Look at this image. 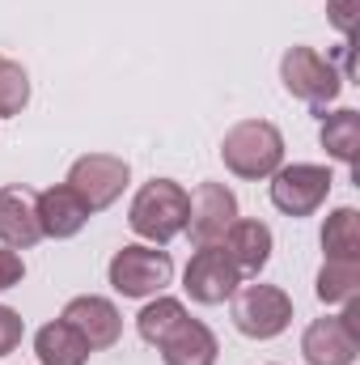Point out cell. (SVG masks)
<instances>
[{
    "instance_id": "10",
    "label": "cell",
    "mask_w": 360,
    "mask_h": 365,
    "mask_svg": "<svg viewBox=\"0 0 360 365\" xmlns=\"http://www.w3.org/2000/svg\"><path fill=\"white\" fill-rule=\"evenodd\" d=\"M60 319H64L85 344H90V353L115 349L119 336H123V314L115 310L110 297H97V293H81V297H73V302L64 306Z\"/></svg>"
},
{
    "instance_id": "2",
    "label": "cell",
    "mask_w": 360,
    "mask_h": 365,
    "mask_svg": "<svg viewBox=\"0 0 360 365\" xmlns=\"http://www.w3.org/2000/svg\"><path fill=\"white\" fill-rule=\"evenodd\" d=\"M221 162L238 179H250V182L271 179L284 166V136H280V128L268 123V119H242V123H233L225 132Z\"/></svg>"
},
{
    "instance_id": "20",
    "label": "cell",
    "mask_w": 360,
    "mask_h": 365,
    "mask_svg": "<svg viewBox=\"0 0 360 365\" xmlns=\"http://www.w3.org/2000/svg\"><path fill=\"white\" fill-rule=\"evenodd\" d=\"M322 306H344L360 293V264H344V259H327L318 268V284H314Z\"/></svg>"
},
{
    "instance_id": "3",
    "label": "cell",
    "mask_w": 360,
    "mask_h": 365,
    "mask_svg": "<svg viewBox=\"0 0 360 365\" xmlns=\"http://www.w3.org/2000/svg\"><path fill=\"white\" fill-rule=\"evenodd\" d=\"M280 81H284V90L292 93V98L309 102L318 115H327V102H335L339 90H344V73L335 68V60H327L322 51H314L305 43H297V47L284 51Z\"/></svg>"
},
{
    "instance_id": "4",
    "label": "cell",
    "mask_w": 360,
    "mask_h": 365,
    "mask_svg": "<svg viewBox=\"0 0 360 365\" xmlns=\"http://www.w3.org/2000/svg\"><path fill=\"white\" fill-rule=\"evenodd\" d=\"M106 280H110V289L119 297H136V302L140 297H157L174 280V259H170V251H162L153 242L149 247L132 242V247L115 251V259L106 268Z\"/></svg>"
},
{
    "instance_id": "22",
    "label": "cell",
    "mask_w": 360,
    "mask_h": 365,
    "mask_svg": "<svg viewBox=\"0 0 360 365\" xmlns=\"http://www.w3.org/2000/svg\"><path fill=\"white\" fill-rule=\"evenodd\" d=\"M356 9L360 0H327V17L344 34V43H352V34H356Z\"/></svg>"
},
{
    "instance_id": "17",
    "label": "cell",
    "mask_w": 360,
    "mask_h": 365,
    "mask_svg": "<svg viewBox=\"0 0 360 365\" xmlns=\"http://www.w3.org/2000/svg\"><path fill=\"white\" fill-rule=\"evenodd\" d=\"M318 119H322L318 140H322L327 158H335V162H344V166H356V158H360V110L339 106L335 115H318Z\"/></svg>"
},
{
    "instance_id": "16",
    "label": "cell",
    "mask_w": 360,
    "mask_h": 365,
    "mask_svg": "<svg viewBox=\"0 0 360 365\" xmlns=\"http://www.w3.org/2000/svg\"><path fill=\"white\" fill-rule=\"evenodd\" d=\"M34 357H38V365H85L90 344L64 319H55V323H43L34 331Z\"/></svg>"
},
{
    "instance_id": "19",
    "label": "cell",
    "mask_w": 360,
    "mask_h": 365,
    "mask_svg": "<svg viewBox=\"0 0 360 365\" xmlns=\"http://www.w3.org/2000/svg\"><path fill=\"white\" fill-rule=\"evenodd\" d=\"M182 319H186V306H182L179 297H162V293H157V297L136 314V331H140V340H144V344H153V349H157V344L179 327Z\"/></svg>"
},
{
    "instance_id": "23",
    "label": "cell",
    "mask_w": 360,
    "mask_h": 365,
    "mask_svg": "<svg viewBox=\"0 0 360 365\" xmlns=\"http://www.w3.org/2000/svg\"><path fill=\"white\" fill-rule=\"evenodd\" d=\"M21 336H26L21 314H17L13 306H0V357H9V353L21 344Z\"/></svg>"
},
{
    "instance_id": "21",
    "label": "cell",
    "mask_w": 360,
    "mask_h": 365,
    "mask_svg": "<svg viewBox=\"0 0 360 365\" xmlns=\"http://www.w3.org/2000/svg\"><path fill=\"white\" fill-rule=\"evenodd\" d=\"M26 102H30V77H26V68L17 60L0 56V119L21 115Z\"/></svg>"
},
{
    "instance_id": "18",
    "label": "cell",
    "mask_w": 360,
    "mask_h": 365,
    "mask_svg": "<svg viewBox=\"0 0 360 365\" xmlns=\"http://www.w3.org/2000/svg\"><path fill=\"white\" fill-rule=\"evenodd\" d=\"M322 251L327 259L360 264V212L356 208H335L322 225Z\"/></svg>"
},
{
    "instance_id": "9",
    "label": "cell",
    "mask_w": 360,
    "mask_h": 365,
    "mask_svg": "<svg viewBox=\"0 0 360 365\" xmlns=\"http://www.w3.org/2000/svg\"><path fill=\"white\" fill-rule=\"evenodd\" d=\"M238 221V195L225 182H199L191 191V208H186V230L195 247H216L229 225Z\"/></svg>"
},
{
    "instance_id": "24",
    "label": "cell",
    "mask_w": 360,
    "mask_h": 365,
    "mask_svg": "<svg viewBox=\"0 0 360 365\" xmlns=\"http://www.w3.org/2000/svg\"><path fill=\"white\" fill-rule=\"evenodd\" d=\"M21 276H26L21 255H17L13 247H0V293H4V289H17V284H21Z\"/></svg>"
},
{
    "instance_id": "14",
    "label": "cell",
    "mask_w": 360,
    "mask_h": 365,
    "mask_svg": "<svg viewBox=\"0 0 360 365\" xmlns=\"http://www.w3.org/2000/svg\"><path fill=\"white\" fill-rule=\"evenodd\" d=\"M221 247H225V255L233 259V268H238L242 276H259L263 268H268L275 238H271V230L263 225V221L238 217V221L229 225V234L221 238Z\"/></svg>"
},
{
    "instance_id": "1",
    "label": "cell",
    "mask_w": 360,
    "mask_h": 365,
    "mask_svg": "<svg viewBox=\"0 0 360 365\" xmlns=\"http://www.w3.org/2000/svg\"><path fill=\"white\" fill-rule=\"evenodd\" d=\"M186 208H191V191H186L182 182L153 179L132 195L127 225H132V234H140L144 242L166 247L170 238H179L182 230H186Z\"/></svg>"
},
{
    "instance_id": "15",
    "label": "cell",
    "mask_w": 360,
    "mask_h": 365,
    "mask_svg": "<svg viewBox=\"0 0 360 365\" xmlns=\"http://www.w3.org/2000/svg\"><path fill=\"white\" fill-rule=\"evenodd\" d=\"M157 353H162L166 365H216L221 344H216V336H212L208 323H199V319L186 314L179 327L157 344Z\"/></svg>"
},
{
    "instance_id": "11",
    "label": "cell",
    "mask_w": 360,
    "mask_h": 365,
    "mask_svg": "<svg viewBox=\"0 0 360 365\" xmlns=\"http://www.w3.org/2000/svg\"><path fill=\"white\" fill-rule=\"evenodd\" d=\"M38 191L21 187V182H4L0 187V247H34L43 238L38 230Z\"/></svg>"
},
{
    "instance_id": "13",
    "label": "cell",
    "mask_w": 360,
    "mask_h": 365,
    "mask_svg": "<svg viewBox=\"0 0 360 365\" xmlns=\"http://www.w3.org/2000/svg\"><path fill=\"white\" fill-rule=\"evenodd\" d=\"M301 357H305V365H356L360 344L344 331L339 314H327V319H314L305 327Z\"/></svg>"
},
{
    "instance_id": "8",
    "label": "cell",
    "mask_w": 360,
    "mask_h": 365,
    "mask_svg": "<svg viewBox=\"0 0 360 365\" xmlns=\"http://www.w3.org/2000/svg\"><path fill=\"white\" fill-rule=\"evenodd\" d=\"M127 179H132V166H127L123 158H115V153H85V158H77L73 170H68V187L85 200L90 212L110 208V204L123 195Z\"/></svg>"
},
{
    "instance_id": "12",
    "label": "cell",
    "mask_w": 360,
    "mask_h": 365,
    "mask_svg": "<svg viewBox=\"0 0 360 365\" xmlns=\"http://www.w3.org/2000/svg\"><path fill=\"white\" fill-rule=\"evenodd\" d=\"M34 204H38V230H43V238H55V242L77 238V234L85 230V221L93 217L90 208H85V200H81L68 182L38 191Z\"/></svg>"
},
{
    "instance_id": "6",
    "label": "cell",
    "mask_w": 360,
    "mask_h": 365,
    "mask_svg": "<svg viewBox=\"0 0 360 365\" xmlns=\"http://www.w3.org/2000/svg\"><path fill=\"white\" fill-rule=\"evenodd\" d=\"M331 170L327 166H314V162H292V166H280L271 175V204L284 212V217H309L327 204L331 195Z\"/></svg>"
},
{
    "instance_id": "7",
    "label": "cell",
    "mask_w": 360,
    "mask_h": 365,
    "mask_svg": "<svg viewBox=\"0 0 360 365\" xmlns=\"http://www.w3.org/2000/svg\"><path fill=\"white\" fill-rule=\"evenodd\" d=\"M242 284V272L233 268V259L225 255V247H199L191 259H186V272H182V289L191 302L199 306H221L238 293Z\"/></svg>"
},
{
    "instance_id": "5",
    "label": "cell",
    "mask_w": 360,
    "mask_h": 365,
    "mask_svg": "<svg viewBox=\"0 0 360 365\" xmlns=\"http://www.w3.org/2000/svg\"><path fill=\"white\" fill-rule=\"evenodd\" d=\"M229 314L246 340H275L292 323V297L280 284H238Z\"/></svg>"
}]
</instances>
